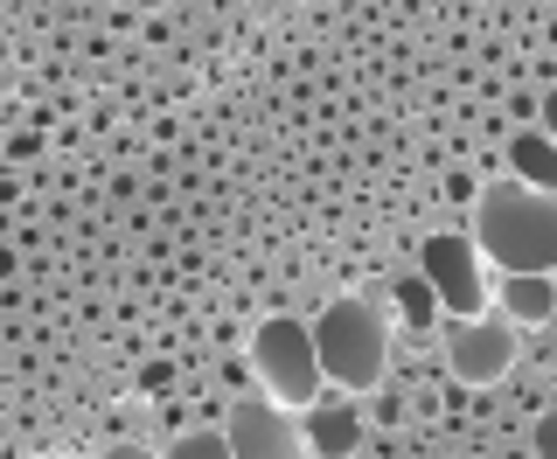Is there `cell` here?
I'll use <instances>...</instances> for the list:
<instances>
[{"mask_svg": "<svg viewBox=\"0 0 557 459\" xmlns=\"http://www.w3.org/2000/svg\"><path fill=\"white\" fill-rule=\"evenodd\" d=\"M467 237L495 272H557V196L502 174V182L474 188V230Z\"/></svg>", "mask_w": 557, "mask_h": 459, "instance_id": "1", "label": "cell"}, {"mask_svg": "<svg viewBox=\"0 0 557 459\" xmlns=\"http://www.w3.org/2000/svg\"><path fill=\"white\" fill-rule=\"evenodd\" d=\"M307 334H313V362H321L327 390L362 397V390H376V383H383V362H391V321H383L376 299L348 293Z\"/></svg>", "mask_w": 557, "mask_h": 459, "instance_id": "2", "label": "cell"}, {"mask_svg": "<svg viewBox=\"0 0 557 459\" xmlns=\"http://www.w3.org/2000/svg\"><path fill=\"white\" fill-rule=\"evenodd\" d=\"M251 376L265 383L272 404H286V411H307V404L327 390V383H321V362H313V334H307V321H293V313H272V321H258V334H251Z\"/></svg>", "mask_w": 557, "mask_h": 459, "instance_id": "3", "label": "cell"}, {"mask_svg": "<svg viewBox=\"0 0 557 459\" xmlns=\"http://www.w3.org/2000/svg\"><path fill=\"white\" fill-rule=\"evenodd\" d=\"M418 278L432 286L446 321H481L487 313V278H481V251L467 230H440L418 244Z\"/></svg>", "mask_w": 557, "mask_h": 459, "instance_id": "4", "label": "cell"}, {"mask_svg": "<svg viewBox=\"0 0 557 459\" xmlns=\"http://www.w3.org/2000/svg\"><path fill=\"white\" fill-rule=\"evenodd\" d=\"M223 446H231V459H313L300 438V411H286L272 397L231 404L223 411Z\"/></svg>", "mask_w": 557, "mask_h": 459, "instance_id": "5", "label": "cell"}, {"mask_svg": "<svg viewBox=\"0 0 557 459\" xmlns=\"http://www.w3.org/2000/svg\"><path fill=\"white\" fill-rule=\"evenodd\" d=\"M516 362V327L502 321V313H481V321H453L446 334V369L453 383H467V390H481V383H502Z\"/></svg>", "mask_w": 557, "mask_h": 459, "instance_id": "6", "label": "cell"}, {"mask_svg": "<svg viewBox=\"0 0 557 459\" xmlns=\"http://www.w3.org/2000/svg\"><path fill=\"white\" fill-rule=\"evenodd\" d=\"M300 438H307V452H321V459H348L362 446V411L348 397H313L307 411H300Z\"/></svg>", "mask_w": 557, "mask_h": 459, "instance_id": "7", "label": "cell"}, {"mask_svg": "<svg viewBox=\"0 0 557 459\" xmlns=\"http://www.w3.org/2000/svg\"><path fill=\"white\" fill-rule=\"evenodd\" d=\"M487 299L509 327H544L557 313V272H502V286H487Z\"/></svg>", "mask_w": 557, "mask_h": 459, "instance_id": "8", "label": "cell"}, {"mask_svg": "<svg viewBox=\"0 0 557 459\" xmlns=\"http://www.w3.org/2000/svg\"><path fill=\"white\" fill-rule=\"evenodd\" d=\"M509 168H516V182H530V188H544V196H557V139L516 133V139H509Z\"/></svg>", "mask_w": 557, "mask_h": 459, "instance_id": "9", "label": "cell"}, {"mask_svg": "<svg viewBox=\"0 0 557 459\" xmlns=\"http://www.w3.org/2000/svg\"><path fill=\"white\" fill-rule=\"evenodd\" d=\"M168 459H231V446H223V425L216 432H182L168 446Z\"/></svg>", "mask_w": 557, "mask_h": 459, "instance_id": "10", "label": "cell"}, {"mask_svg": "<svg viewBox=\"0 0 557 459\" xmlns=\"http://www.w3.org/2000/svg\"><path fill=\"white\" fill-rule=\"evenodd\" d=\"M397 293H405V313H411L418 327H425L432 313H440V299H432V286H425V278H405V286H397Z\"/></svg>", "mask_w": 557, "mask_h": 459, "instance_id": "11", "label": "cell"}, {"mask_svg": "<svg viewBox=\"0 0 557 459\" xmlns=\"http://www.w3.org/2000/svg\"><path fill=\"white\" fill-rule=\"evenodd\" d=\"M536 459H557V411L536 418Z\"/></svg>", "mask_w": 557, "mask_h": 459, "instance_id": "12", "label": "cell"}, {"mask_svg": "<svg viewBox=\"0 0 557 459\" xmlns=\"http://www.w3.org/2000/svg\"><path fill=\"white\" fill-rule=\"evenodd\" d=\"M536 119H544V126H536V133H544V139H557V91H550L544 104H536Z\"/></svg>", "mask_w": 557, "mask_h": 459, "instance_id": "13", "label": "cell"}, {"mask_svg": "<svg viewBox=\"0 0 557 459\" xmlns=\"http://www.w3.org/2000/svg\"><path fill=\"white\" fill-rule=\"evenodd\" d=\"M104 459H161V452H139V446H112Z\"/></svg>", "mask_w": 557, "mask_h": 459, "instance_id": "14", "label": "cell"}]
</instances>
